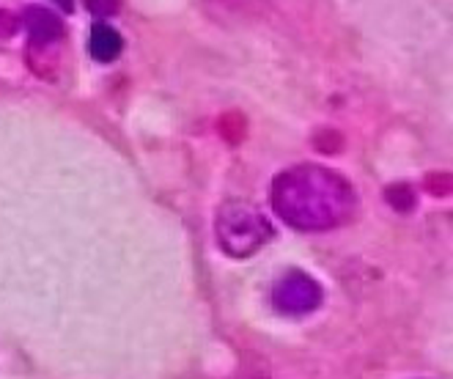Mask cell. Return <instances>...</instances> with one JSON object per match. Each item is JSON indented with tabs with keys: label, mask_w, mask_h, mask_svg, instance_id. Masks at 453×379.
I'll return each instance as SVG.
<instances>
[{
	"label": "cell",
	"mask_w": 453,
	"mask_h": 379,
	"mask_svg": "<svg viewBox=\"0 0 453 379\" xmlns=\"http://www.w3.org/2000/svg\"><path fill=\"white\" fill-rule=\"evenodd\" d=\"M273 212L297 231H333L357 212L355 184L319 162L286 168L273 179Z\"/></svg>",
	"instance_id": "cell-1"
},
{
	"label": "cell",
	"mask_w": 453,
	"mask_h": 379,
	"mask_svg": "<svg viewBox=\"0 0 453 379\" xmlns=\"http://www.w3.org/2000/svg\"><path fill=\"white\" fill-rule=\"evenodd\" d=\"M215 234H218V245L226 256L250 259L273 239L275 228L256 204L231 198V201H223L218 209Z\"/></svg>",
	"instance_id": "cell-2"
},
{
	"label": "cell",
	"mask_w": 453,
	"mask_h": 379,
	"mask_svg": "<svg viewBox=\"0 0 453 379\" xmlns=\"http://www.w3.org/2000/svg\"><path fill=\"white\" fill-rule=\"evenodd\" d=\"M19 25L28 34L25 58L34 74L42 80H56L61 66V44H64V19L47 6H28L19 17Z\"/></svg>",
	"instance_id": "cell-3"
},
{
	"label": "cell",
	"mask_w": 453,
	"mask_h": 379,
	"mask_svg": "<svg viewBox=\"0 0 453 379\" xmlns=\"http://www.w3.org/2000/svg\"><path fill=\"white\" fill-rule=\"evenodd\" d=\"M322 286L303 269H288L273 286V306L286 316H305L322 306Z\"/></svg>",
	"instance_id": "cell-4"
},
{
	"label": "cell",
	"mask_w": 453,
	"mask_h": 379,
	"mask_svg": "<svg viewBox=\"0 0 453 379\" xmlns=\"http://www.w3.org/2000/svg\"><path fill=\"white\" fill-rule=\"evenodd\" d=\"M86 47H88L91 58H96L99 64H111L124 52V39H121V34L113 28V25L96 22L94 28L88 31V44Z\"/></svg>",
	"instance_id": "cell-5"
},
{
	"label": "cell",
	"mask_w": 453,
	"mask_h": 379,
	"mask_svg": "<svg viewBox=\"0 0 453 379\" xmlns=\"http://www.w3.org/2000/svg\"><path fill=\"white\" fill-rule=\"evenodd\" d=\"M385 201L395 209V212H412L415 204H418V193H415V187L407 184V182H398V184H390L385 190Z\"/></svg>",
	"instance_id": "cell-6"
},
{
	"label": "cell",
	"mask_w": 453,
	"mask_h": 379,
	"mask_svg": "<svg viewBox=\"0 0 453 379\" xmlns=\"http://www.w3.org/2000/svg\"><path fill=\"white\" fill-rule=\"evenodd\" d=\"M245 132H248V121L239 116V113H228V116H223L220 119V135L223 138L231 143V146H236L239 141L245 138Z\"/></svg>",
	"instance_id": "cell-7"
},
{
	"label": "cell",
	"mask_w": 453,
	"mask_h": 379,
	"mask_svg": "<svg viewBox=\"0 0 453 379\" xmlns=\"http://www.w3.org/2000/svg\"><path fill=\"white\" fill-rule=\"evenodd\" d=\"M22 28L19 25V17L9 9H0V42H9L17 36V31Z\"/></svg>",
	"instance_id": "cell-8"
},
{
	"label": "cell",
	"mask_w": 453,
	"mask_h": 379,
	"mask_svg": "<svg viewBox=\"0 0 453 379\" xmlns=\"http://www.w3.org/2000/svg\"><path fill=\"white\" fill-rule=\"evenodd\" d=\"M94 17H113L121 12V0H83Z\"/></svg>",
	"instance_id": "cell-9"
},
{
	"label": "cell",
	"mask_w": 453,
	"mask_h": 379,
	"mask_svg": "<svg viewBox=\"0 0 453 379\" xmlns=\"http://www.w3.org/2000/svg\"><path fill=\"white\" fill-rule=\"evenodd\" d=\"M64 14H72V9H74V0H52Z\"/></svg>",
	"instance_id": "cell-10"
}]
</instances>
